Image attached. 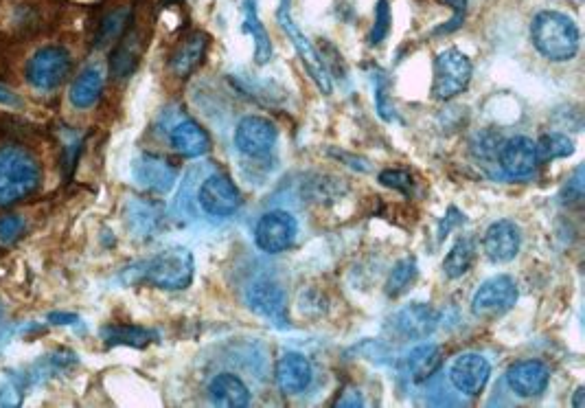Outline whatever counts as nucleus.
Instances as JSON below:
<instances>
[{
	"instance_id": "f257e3e1",
	"label": "nucleus",
	"mask_w": 585,
	"mask_h": 408,
	"mask_svg": "<svg viewBox=\"0 0 585 408\" xmlns=\"http://www.w3.org/2000/svg\"><path fill=\"white\" fill-rule=\"evenodd\" d=\"M195 272L193 253L185 246H171L149 257L147 262L125 270V281H141L160 290H185Z\"/></svg>"
},
{
	"instance_id": "f03ea898",
	"label": "nucleus",
	"mask_w": 585,
	"mask_h": 408,
	"mask_svg": "<svg viewBox=\"0 0 585 408\" xmlns=\"http://www.w3.org/2000/svg\"><path fill=\"white\" fill-rule=\"evenodd\" d=\"M533 47L550 62H568L579 51V27L561 11H539L531 25Z\"/></svg>"
},
{
	"instance_id": "7ed1b4c3",
	"label": "nucleus",
	"mask_w": 585,
	"mask_h": 408,
	"mask_svg": "<svg viewBox=\"0 0 585 408\" xmlns=\"http://www.w3.org/2000/svg\"><path fill=\"white\" fill-rule=\"evenodd\" d=\"M42 183L36 156L16 145L0 147V207L31 196Z\"/></svg>"
},
{
	"instance_id": "20e7f679",
	"label": "nucleus",
	"mask_w": 585,
	"mask_h": 408,
	"mask_svg": "<svg viewBox=\"0 0 585 408\" xmlns=\"http://www.w3.org/2000/svg\"><path fill=\"white\" fill-rule=\"evenodd\" d=\"M277 20H279V25H281L285 36H288L290 42L294 44L298 58H301L303 66L307 68V73H309V77H312L316 88L323 95H331V75L327 71V64L323 60V55L314 49V44L309 42V38L301 29H298V25L294 22L292 0H281L279 9H277Z\"/></svg>"
},
{
	"instance_id": "39448f33",
	"label": "nucleus",
	"mask_w": 585,
	"mask_h": 408,
	"mask_svg": "<svg viewBox=\"0 0 585 408\" xmlns=\"http://www.w3.org/2000/svg\"><path fill=\"white\" fill-rule=\"evenodd\" d=\"M474 66L463 51L445 49L434 60V84L432 95L439 101H450L461 95L472 82Z\"/></svg>"
},
{
	"instance_id": "423d86ee",
	"label": "nucleus",
	"mask_w": 585,
	"mask_h": 408,
	"mask_svg": "<svg viewBox=\"0 0 585 408\" xmlns=\"http://www.w3.org/2000/svg\"><path fill=\"white\" fill-rule=\"evenodd\" d=\"M518 283L509 275H496L478 286L472 297V314L476 319L493 321L511 312L518 303Z\"/></svg>"
},
{
	"instance_id": "0eeeda50",
	"label": "nucleus",
	"mask_w": 585,
	"mask_h": 408,
	"mask_svg": "<svg viewBox=\"0 0 585 408\" xmlns=\"http://www.w3.org/2000/svg\"><path fill=\"white\" fill-rule=\"evenodd\" d=\"M73 58L64 47H44L27 62V82L38 90H55L66 82Z\"/></svg>"
},
{
	"instance_id": "6e6552de",
	"label": "nucleus",
	"mask_w": 585,
	"mask_h": 408,
	"mask_svg": "<svg viewBox=\"0 0 585 408\" xmlns=\"http://www.w3.org/2000/svg\"><path fill=\"white\" fill-rule=\"evenodd\" d=\"M246 305L261 316L263 321L270 325L285 330L290 327L288 321V297H285V290L270 279H257L252 281L246 288Z\"/></svg>"
},
{
	"instance_id": "1a4fd4ad",
	"label": "nucleus",
	"mask_w": 585,
	"mask_h": 408,
	"mask_svg": "<svg viewBox=\"0 0 585 408\" xmlns=\"http://www.w3.org/2000/svg\"><path fill=\"white\" fill-rule=\"evenodd\" d=\"M296 233H298V224L294 215L288 211L274 209V211L263 213L259 218L257 229H255V244L263 253L277 255V253L288 251Z\"/></svg>"
},
{
	"instance_id": "9d476101",
	"label": "nucleus",
	"mask_w": 585,
	"mask_h": 408,
	"mask_svg": "<svg viewBox=\"0 0 585 408\" xmlns=\"http://www.w3.org/2000/svg\"><path fill=\"white\" fill-rule=\"evenodd\" d=\"M198 202L213 218H231L242 207V191L226 174H213L202 183Z\"/></svg>"
},
{
	"instance_id": "9b49d317",
	"label": "nucleus",
	"mask_w": 585,
	"mask_h": 408,
	"mask_svg": "<svg viewBox=\"0 0 585 408\" xmlns=\"http://www.w3.org/2000/svg\"><path fill=\"white\" fill-rule=\"evenodd\" d=\"M277 139L279 130L266 117H244L235 128V147L250 158L268 156L274 150V145H277Z\"/></svg>"
},
{
	"instance_id": "f8f14e48",
	"label": "nucleus",
	"mask_w": 585,
	"mask_h": 408,
	"mask_svg": "<svg viewBox=\"0 0 585 408\" xmlns=\"http://www.w3.org/2000/svg\"><path fill=\"white\" fill-rule=\"evenodd\" d=\"M132 178L136 185H141L147 191H154V194H167V191L174 189L178 172L176 167L163 156L156 154H141L132 165Z\"/></svg>"
},
{
	"instance_id": "ddd939ff",
	"label": "nucleus",
	"mask_w": 585,
	"mask_h": 408,
	"mask_svg": "<svg viewBox=\"0 0 585 408\" xmlns=\"http://www.w3.org/2000/svg\"><path fill=\"white\" fill-rule=\"evenodd\" d=\"M520 226L511 220L493 222L485 231L483 251L491 264H509L520 253Z\"/></svg>"
},
{
	"instance_id": "4468645a",
	"label": "nucleus",
	"mask_w": 585,
	"mask_h": 408,
	"mask_svg": "<svg viewBox=\"0 0 585 408\" xmlns=\"http://www.w3.org/2000/svg\"><path fill=\"white\" fill-rule=\"evenodd\" d=\"M491 376V365L485 356L480 354H463L454 360L450 369V382L456 391H461L469 398H476L485 391Z\"/></svg>"
},
{
	"instance_id": "2eb2a0df",
	"label": "nucleus",
	"mask_w": 585,
	"mask_h": 408,
	"mask_svg": "<svg viewBox=\"0 0 585 408\" xmlns=\"http://www.w3.org/2000/svg\"><path fill=\"white\" fill-rule=\"evenodd\" d=\"M274 380L283 395H301L314 380V367L307 356L298 354V351H288L283 354L274 369Z\"/></svg>"
},
{
	"instance_id": "dca6fc26",
	"label": "nucleus",
	"mask_w": 585,
	"mask_h": 408,
	"mask_svg": "<svg viewBox=\"0 0 585 408\" xmlns=\"http://www.w3.org/2000/svg\"><path fill=\"white\" fill-rule=\"evenodd\" d=\"M498 163L504 176L509 178L531 176L539 163L535 141H531L529 136H513V139L504 141L498 154Z\"/></svg>"
},
{
	"instance_id": "f3484780",
	"label": "nucleus",
	"mask_w": 585,
	"mask_h": 408,
	"mask_svg": "<svg viewBox=\"0 0 585 408\" xmlns=\"http://www.w3.org/2000/svg\"><path fill=\"white\" fill-rule=\"evenodd\" d=\"M550 382V371L539 360H520L507 369V384L518 398H539Z\"/></svg>"
},
{
	"instance_id": "a211bd4d",
	"label": "nucleus",
	"mask_w": 585,
	"mask_h": 408,
	"mask_svg": "<svg viewBox=\"0 0 585 408\" xmlns=\"http://www.w3.org/2000/svg\"><path fill=\"white\" fill-rule=\"evenodd\" d=\"M439 325V312L430 303H408L395 314V327L401 336L426 340Z\"/></svg>"
},
{
	"instance_id": "6ab92c4d",
	"label": "nucleus",
	"mask_w": 585,
	"mask_h": 408,
	"mask_svg": "<svg viewBox=\"0 0 585 408\" xmlns=\"http://www.w3.org/2000/svg\"><path fill=\"white\" fill-rule=\"evenodd\" d=\"M169 141H171V147L185 158H200L204 154H209L213 145L209 132H206L204 126H200V123L193 119L178 123V126L171 130Z\"/></svg>"
},
{
	"instance_id": "aec40b11",
	"label": "nucleus",
	"mask_w": 585,
	"mask_h": 408,
	"mask_svg": "<svg viewBox=\"0 0 585 408\" xmlns=\"http://www.w3.org/2000/svg\"><path fill=\"white\" fill-rule=\"evenodd\" d=\"M209 398L215 406L226 408H244L250 404V389L242 378L235 373H217L209 384Z\"/></svg>"
},
{
	"instance_id": "412c9836",
	"label": "nucleus",
	"mask_w": 585,
	"mask_h": 408,
	"mask_svg": "<svg viewBox=\"0 0 585 408\" xmlns=\"http://www.w3.org/2000/svg\"><path fill=\"white\" fill-rule=\"evenodd\" d=\"M206 51H209V36H206L204 31L191 33V36L180 44L174 58H171V71L178 77L191 75L195 68L204 62Z\"/></svg>"
},
{
	"instance_id": "4be33fe9",
	"label": "nucleus",
	"mask_w": 585,
	"mask_h": 408,
	"mask_svg": "<svg viewBox=\"0 0 585 408\" xmlns=\"http://www.w3.org/2000/svg\"><path fill=\"white\" fill-rule=\"evenodd\" d=\"M242 29L244 33L252 38L255 42V62L259 66L268 64L272 60V42L266 27H263V22L259 18V11H257V0H244L242 5Z\"/></svg>"
},
{
	"instance_id": "5701e85b",
	"label": "nucleus",
	"mask_w": 585,
	"mask_h": 408,
	"mask_svg": "<svg viewBox=\"0 0 585 408\" xmlns=\"http://www.w3.org/2000/svg\"><path fill=\"white\" fill-rule=\"evenodd\" d=\"M443 365V356H441V347L432 345V343H423L415 347L406 358V367H408V376L412 382L423 384L428 382L434 373H437Z\"/></svg>"
},
{
	"instance_id": "b1692460",
	"label": "nucleus",
	"mask_w": 585,
	"mask_h": 408,
	"mask_svg": "<svg viewBox=\"0 0 585 408\" xmlns=\"http://www.w3.org/2000/svg\"><path fill=\"white\" fill-rule=\"evenodd\" d=\"M101 93H103V75L97 66H88L73 82L68 99H71V104L77 110H88L101 99Z\"/></svg>"
},
{
	"instance_id": "393cba45",
	"label": "nucleus",
	"mask_w": 585,
	"mask_h": 408,
	"mask_svg": "<svg viewBox=\"0 0 585 408\" xmlns=\"http://www.w3.org/2000/svg\"><path fill=\"white\" fill-rule=\"evenodd\" d=\"M101 338L108 347L123 345V347L143 349L149 343H154L158 334L141 325H106V327H101Z\"/></svg>"
},
{
	"instance_id": "a878e982",
	"label": "nucleus",
	"mask_w": 585,
	"mask_h": 408,
	"mask_svg": "<svg viewBox=\"0 0 585 408\" xmlns=\"http://www.w3.org/2000/svg\"><path fill=\"white\" fill-rule=\"evenodd\" d=\"M476 259V242L472 237H461L456 244L450 248V253L443 259V272L447 279H461L467 275L469 268L474 266Z\"/></svg>"
},
{
	"instance_id": "bb28decb",
	"label": "nucleus",
	"mask_w": 585,
	"mask_h": 408,
	"mask_svg": "<svg viewBox=\"0 0 585 408\" xmlns=\"http://www.w3.org/2000/svg\"><path fill=\"white\" fill-rule=\"evenodd\" d=\"M139 55H141L139 36H136V33H130V36H125L119 42L117 51L112 53V60H110L112 75L117 79L128 77L136 68V64H139Z\"/></svg>"
},
{
	"instance_id": "cd10ccee",
	"label": "nucleus",
	"mask_w": 585,
	"mask_h": 408,
	"mask_svg": "<svg viewBox=\"0 0 585 408\" xmlns=\"http://www.w3.org/2000/svg\"><path fill=\"white\" fill-rule=\"evenodd\" d=\"M417 277H419L417 259L415 257L399 259L386 279V294L390 299L401 297V294H406L410 290V286L417 281Z\"/></svg>"
},
{
	"instance_id": "c85d7f7f",
	"label": "nucleus",
	"mask_w": 585,
	"mask_h": 408,
	"mask_svg": "<svg viewBox=\"0 0 585 408\" xmlns=\"http://www.w3.org/2000/svg\"><path fill=\"white\" fill-rule=\"evenodd\" d=\"M537 150V161H555V158H566L570 154H575V143L568 134L561 132H550L544 134L542 139L535 143Z\"/></svg>"
},
{
	"instance_id": "c756f323",
	"label": "nucleus",
	"mask_w": 585,
	"mask_h": 408,
	"mask_svg": "<svg viewBox=\"0 0 585 408\" xmlns=\"http://www.w3.org/2000/svg\"><path fill=\"white\" fill-rule=\"evenodd\" d=\"M130 16H132L130 7H119V9L110 11V14L103 18L101 27L97 31V47H106V44L119 40L125 27H128Z\"/></svg>"
},
{
	"instance_id": "7c9ffc66",
	"label": "nucleus",
	"mask_w": 585,
	"mask_h": 408,
	"mask_svg": "<svg viewBox=\"0 0 585 408\" xmlns=\"http://www.w3.org/2000/svg\"><path fill=\"white\" fill-rule=\"evenodd\" d=\"M128 224L134 233L145 235L154 229L156 224V213L152 204L143 202H132L128 207Z\"/></svg>"
},
{
	"instance_id": "2f4dec72",
	"label": "nucleus",
	"mask_w": 585,
	"mask_h": 408,
	"mask_svg": "<svg viewBox=\"0 0 585 408\" xmlns=\"http://www.w3.org/2000/svg\"><path fill=\"white\" fill-rule=\"evenodd\" d=\"M390 7H388V0H377L375 5V22H373V31H371V38L369 42L373 44H382L388 33H390Z\"/></svg>"
},
{
	"instance_id": "473e14b6",
	"label": "nucleus",
	"mask_w": 585,
	"mask_h": 408,
	"mask_svg": "<svg viewBox=\"0 0 585 408\" xmlns=\"http://www.w3.org/2000/svg\"><path fill=\"white\" fill-rule=\"evenodd\" d=\"M27 224L25 220L20 218V215H5V218H0V244H14L18 237L25 233Z\"/></svg>"
},
{
	"instance_id": "72a5a7b5",
	"label": "nucleus",
	"mask_w": 585,
	"mask_h": 408,
	"mask_svg": "<svg viewBox=\"0 0 585 408\" xmlns=\"http://www.w3.org/2000/svg\"><path fill=\"white\" fill-rule=\"evenodd\" d=\"M380 183L388 189H397L408 194V191L412 189V176L410 172H406V169H384V172L380 174Z\"/></svg>"
},
{
	"instance_id": "f704fd0d",
	"label": "nucleus",
	"mask_w": 585,
	"mask_h": 408,
	"mask_svg": "<svg viewBox=\"0 0 585 408\" xmlns=\"http://www.w3.org/2000/svg\"><path fill=\"white\" fill-rule=\"evenodd\" d=\"M375 106H377V112H380V117L384 121H393L395 119V108H393V104H388V79L384 75L377 77Z\"/></svg>"
},
{
	"instance_id": "c9c22d12",
	"label": "nucleus",
	"mask_w": 585,
	"mask_h": 408,
	"mask_svg": "<svg viewBox=\"0 0 585 408\" xmlns=\"http://www.w3.org/2000/svg\"><path fill=\"white\" fill-rule=\"evenodd\" d=\"M564 198H568L566 202L570 204H579L583 200V165H579L575 169V174L568 180V185L564 189Z\"/></svg>"
},
{
	"instance_id": "e433bc0d",
	"label": "nucleus",
	"mask_w": 585,
	"mask_h": 408,
	"mask_svg": "<svg viewBox=\"0 0 585 408\" xmlns=\"http://www.w3.org/2000/svg\"><path fill=\"white\" fill-rule=\"evenodd\" d=\"M463 222H465V215L461 211H458L456 207L447 209V215H445V218L439 224V240H445L447 233H450L454 229V226L463 224Z\"/></svg>"
},
{
	"instance_id": "4c0bfd02",
	"label": "nucleus",
	"mask_w": 585,
	"mask_h": 408,
	"mask_svg": "<svg viewBox=\"0 0 585 408\" xmlns=\"http://www.w3.org/2000/svg\"><path fill=\"white\" fill-rule=\"evenodd\" d=\"M47 321L51 325H73V327H77L79 323H82V319H79L77 314H71V312H51L47 316Z\"/></svg>"
},
{
	"instance_id": "58836bf2",
	"label": "nucleus",
	"mask_w": 585,
	"mask_h": 408,
	"mask_svg": "<svg viewBox=\"0 0 585 408\" xmlns=\"http://www.w3.org/2000/svg\"><path fill=\"white\" fill-rule=\"evenodd\" d=\"M0 104L9 108H22V99L14 93V90L7 88L5 84H0Z\"/></svg>"
},
{
	"instance_id": "ea45409f",
	"label": "nucleus",
	"mask_w": 585,
	"mask_h": 408,
	"mask_svg": "<svg viewBox=\"0 0 585 408\" xmlns=\"http://www.w3.org/2000/svg\"><path fill=\"white\" fill-rule=\"evenodd\" d=\"M572 406H575V408H585V387H579L575 391V398H572Z\"/></svg>"
},
{
	"instance_id": "a19ab883",
	"label": "nucleus",
	"mask_w": 585,
	"mask_h": 408,
	"mask_svg": "<svg viewBox=\"0 0 585 408\" xmlns=\"http://www.w3.org/2000/svg\"><path fill=\"white\" fill-rule=\"evenodd\" d=\"M5 330H7V323H5V314H3V308H0V338H3Z\"/></svg>"
}]
</instances>
